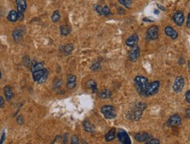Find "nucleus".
Masks as SVG:
<instances>
[{
	"label": "nucleus",
	"mask_w": 190,
	"mask_h": 144,
	"mask_svg": "<svg viewBox=\"0 0 190 144\" xmlns=\"http://www.w3.org/2000/svg\"><path fill=\"white\" fill-rule=\"evenodd\" d=\"M82 126H83V129L85 131H87L88 133H94L95 131V128L92 125V123H90L89 121L86 120L84 121L82 123Z\"/></svg>",
	"instance_id": "nucleus-19"
},
{
	"label": "nucleus",
	"mask_w": 190,
	"mask_h": 144,
	"mask_svg": "<svg viewBox=\"0 0 190 144\" xmlns=\"http://www.w3.org/2000/svg\"><path fill=\"white\" fill-rule=\"evenodd\" d=\"M51 19L54 23H58V22L60 20V13L59 11H54V12H53Z\"/></svg>",
	"instance_id": "nucleus-26"
},
{
	"label": "nucleus",
	"mask_w": 190,
	"mask_h": 144,
	"mask_svg": "<svg viewBox=\"0 0 190 144\" xmlns=\"http://www.w3.org/2000/svg\"><path fill=\"white\" fill-rule=\"evenodd\" d=\"M95 10L96 11V12H98L100 15H102V7L101 5H95Z\"/></svg>",
	"instance_id": "nucleus-33"
},
{
	"label": "nucleus",
	"mask_w": 190,
	"mask_h": 144,
	"mask_svg": "<svg viewBox=\"0 0 190 144\" xmlns=\"http://www.w3.org/2000/svg\"><path fill=\"white\" fill-rule=\"evenodd\" d=\"M118 12H119L120 14H124V13H125V12H124V10H122V8H119V9H118Z\"/></svg>",
	"instance_id": "nucleus-39"
},
{
	"label": "nucleus",
	"mask_w": 190,
	"mask_h": 144,
	"mask_svg": "<svg viewBox=\"0 0 190 144\" xmlns=\"http://www.w3.org/2000/svg\"><path fill=\"white\" fill-rule=\"evenodd\" d=\"M165 33L168 35L169 38H171L172 39H176L178 38V32H176L174 28H173L172 26L168 25L165 27Z\"/></svg>",
	"instance_id": "nucleus-17"
},
{
	"label": "nucleus",
	"mask_w": 190,
	"mask_h": 144,
	"mask_svg": "<svg viewBox=\"0 0 190 144\" xmlns=\"http://www.w3.org/2000/svg\"><path fill=\"white\" fill-rule=\"evenodd\" d=\"M173 20L175 23L176 25L178 26H181L183 25V23L185 21V18H184V14L182 13V12L181 11H177L175 13L173 16Z\"/></svg>",
	"instance_id": "nucleus-13"
},
{
	"label": "nucleus",
	"mask_w": 190,
	"mask_h": 144,
	"mask_svg": "<svg viewBox=\"0 0 190 144\" xmlns=\"http://www.w3.org/2000/svg\"><path fill=\"white\" fill-rule=\"evenodd\" d=\"M4 140H5V132L3 133V136H2V140L0 141V143H3V142H4Z\"/></svg>",
	"instance_id": "nucleus-42"
},
{
	"label": "nucleus",
	"mask_w": 190,
	"mask_h": 144,
	"mask_svg": "<svg viewBox=\"0 0 190 144\" xmlns=\"http://www.w3.org/2000/svg\"><path fill=\"white\" fill-rule=\"evenodd\" d=\"M17 5V12H18V19L22 20L24 18V12L27 7L26 0H16Z\"/></svg>",
	"instance_id": "nucleus-6"
},
{
	"label": "nucleus",
	"mask_w": 190,
	"mask_h": 144,
	"mask_svg": "<svg viewBox=\"0 0 190 144\" xmlns=\"http://www.w3.org/2000/svg\"><path fill=\"white\" fill-rule=\"evenodd\" d=\"M185 85V79L182 76H178L175 79L174 82L173 84V90L174 93H180L184 87Z\"/></svg>",
	"instance_id": "nucleus-9"
},
{
	"label": "nucleus",
	"mask_w": 190,
	"mask_h": 144,
	"mask_svg": "<svg viewBox=\"0 0 190 144\" xmlns=\"http://www.w3.org/2000/svg\"><path fill=\"white\" fill-rule=\"evenodd\" d=\"M101 113L106 119H115L117 117L116 108L110 105H105L101 108Z\"/></svg>",
	"instance_id": "nucleus-4"
},
{
	"label": "nucleus",
	"mask_w": 190,
	"mask_h": 144,
	"mask_svg": "<svg viewBox=\"0 0 190 144\" xmlns=\"http://www.w3.org/2000/svg\"><path fill=\"white\" fill-rule=\"evenodd\" d=\"M2 78V73H1V71H0V79Z\"/></svg>",
	"instance_id": "nucleus-44"
},
{
	"label": "nucleus",
	"mask_w": 190,
	"mask_h": 144,
	"mask_svg": "<svg viewBox=\"0 0 190 144\" xmlns=\"http://www.w3.org/2000/svg\"><path fill=\"white\" fill-rule=\"evenodd\" d=\"M43 68H44V63L43 62H38L32 67V72H35V71L43 69Z\"/></svg>",
	"instance_id": "nucleus-27"
},
{
	"label": "nucleus",
	"mask_w": 190,
	"mask_h": 144,
	"mask_svg": "<svg viewBox=\"0 0 190 144\" xmlns=\"http://www.w3.org/2000/svg\"><path fill=\"white\" fill-rule=\"evenodd\" d=\"M17 122H18V123H19V124L22 125L23 123H24V119H23L22 115H19V116H18V118H17Z\"/></svg>",
	"instance_id": "nucleus-35"
},
{
	"label": "nucleus",
	"mask_w": 190,
	"mask_h": 144,
	"mask_svg": "<svg viewBox=\"0 0 190 144\" xmlns=\"http://www.w3.org/2000/svg\"><path fill=\"white\" fill-rule=\"evenodd\" d=\"M151 138H153V136L150 134L146 133V132H140V133H138L135 136L136 141H138L139 142H146Z\"/></svg>",
	"instance_id": "nucleus-14"
},
{
	"label": "nucleus",
	"mask_w": 190,
	"mask_h": 144,
	"mask_svg": "<svg viewBox=\"0 0 190 144\" xmlns=\"http://www.w3.org/2000/svg\"><path fill=\"white\" fill-rule=\"evenodd\" d=\"M4 94H5V99L7 101H11L13 96H14V94H13V91H12V88L10 86H5L4 87Z\"/></svg>",
	"instance_id": "nucleus-18"
},
{
	"label": "nucleus",
	"mask_w": 190,
	"mask_h": 144,
	"mask_svg": "<svg viewBox=\"0 0 190 144\" xmlns=\"http://www.w3.org/2000/svg\"><path fill=\"white\" fill-rule=\"evenodd\" d=\"M24 32H25V30H24L22 26H19V27L15 29L14 31L12 32V37H13V39H14L15 42L19 43V42L21 41L23 35H24Z\"/></svg>",
	"instance_id": "nucleus-12"
},
{
	"label": "nucleus",
	"mask_w": 190,
	"mask_h": 144,
	"mask_svg": "<svg viewBox=\"0 0 190 144\" xmlns=\"http://www.w3.org/2000/svg\"><path fill=\"white\" fill-rule=\"evenodd\" d=\"M186 112H187V117L189 119L190 118V109L189 108H188V109H187V110H186Z\"/></svg>",
	"instance_id": "nucleus-38"
},
{
	"label": "nucleus",
	"mask_w": 190,
	"mask_h": 144,
	"mask_svg": "<svg viewBox=\"0 0 190 144\" xmlns=\"http://www.w3.org/2000/svg\"><path fill=\"white\" fill-rule=\"evenodd\" d=\"M47 77H48V71L46 68L33 72V79L34 81H36L40 84L44 83L47 79Z\"/></svg>",
	"instance_id": "nucleus-3"
},
{
	"label": "nucleus",
	"mask_w": 190,
	"mask_h": 144,
	"mask_svg": "<svg viewBox=\"0 0 190 144\" xmlns=\"http://www.w3.org/2000/svg\"><path fill=\"white\" fill-rule=\"evenodd\" d=\"M154 13H155V14H160V11H159V10H158V11H157V10H154Z\"/></svg>",
	"instance_id": "nucleus-43"
},
{
	"label": "nucleus",
	"mask_w": 190,
	"mask_h": 144,
	"mask_svg": "<svg viewBox=\"0 0 190 144\" xmlns=\"http://www.w3.org/2000/svg\"><path fill=\"white\" fill-rule=\"evenodd\" d=\"M4 103H5V101H4L3 97H2V96H0V108L4 106Z\"/></svg>",
	"instance_id": "nucleus-37"
},
{
	"label": "nucleus",
	"mask_w": 190,
	"mask_h": 144,
	"mask_svg": "<svg viewBox=\"0 0 190 144\" xmlns=\"http://www.w3.org/2000/svg\"><path fill=\"white\" fill-rule=\"evenodd\" d=\"M187 27L188 28L190 27V13L188 14V18H187Z\"/></svg>",
	"instance_id": "nucleus-36"
},
{
	"label": "nucleus",
	"mask_w": 190,
	"mask_h": 144,
	"mask_svg": "<svg viewBox=\"0 0 190 144\" xmlns=\"http://www.w3.org/2000/svg\"><path fill=\"white\" fill-rule=\"evenodd\" d=\"M157 6L160 8L161 10H162V11H165V8L163 7V6H162L161 5H160V4H157Z\"/></svg>",
	"instance_id": "nucleus-40"
},
{
	"label": "nucleus",
	"mask_w": 190,
	"mask_h": 144,
	"mask_svg": "<svg viewBox=\"0 0 190 144\" xmlns=\"http://www.w3.org/2000/svg\"><path fill=\"white\" fill-rule=\"evenodd\" d=\"M122 5H124V7L126 8H130L132 4V1L133 0H117Z\"/></svg>",
	"instance_id": "nucleus-28"
},
{
	"label": "nucleus",
	"mask_w": 190,
	"mask_h": 144,
	"mask_svg": "<svg viewBox=\"0 0 190 144\" xmlns=\"http://www.w3.org/2000/svg\"><path fill=\"white\" fill-rule=\"evenodd\" d=\"M71 142V144H79V138H78V136L76 135L73 136L72 138H71V142Z\"/></svg>",
	"instance_id": "nucleus-32"
},
{
	"label": "nucleus",
	"mask_w": 190,
	"mask_h": 144,
	"mask_svg": "<svg viewBox=\"0 0 190 144\" xmlns=\"http://www.w3.org/2000/svg\"><path fill=\"white\" fill-rule=\"evenodd\" d=\"M74 50V45L73 44H67L65 46H63V52H64V54L65 55H69V54H71V52H73Z\"/></svg>",
	"instance_id": "nucleus-24"
},
{
	"label": "nucleus",
	"mask_w": 190,
	"mask_h": 144,
	"mask_svg": "<svg viewBox=\"0 0 190 144\" xmlns=\"http://www.w3.org/2000/svg\"><path fill=\"white\" fill-rule=\"evenodd\" d=\"M139 42V36L137 33H134L133 35L130 36L125 41V44L129 46V47H133L135 46Z\"/></svg>",
	"instance_id": "nucleus-16"
},
{
	"label": "nucleus",
	"mask_w": 190,
	"mask_h": 144,
	"mask_svg": "<svg viewBox=\"0 0 190 144\" xmlns=\"http://www.w3.org/2000/svg\"><path fill=\"white\" fill-rule=\"evenodd\" d=\"M60 34L62 36H67L71 32V28L69 26H67V25H60Z\"/></svg>",
	"instance_id": "nucleus-23"
},
{
	"label": "nucleus",
	"mask_w": 190,
	"mask_h": 144,
	"mask_svg": "<svg viewBox=\"0 0 190 144\" xmlns=\"http://www.w3.org/2000/svg\"><path fill=\"white\" fill-rule=\"evenodd\" d=\"M115 138H116V129H110L105 135V140H106V142H112Z\"/></svg>",
	"instance_id": "nucleus-21"
},
{
	"label": "nucleus",
	"mask_w": 190,
	"mask_h": 144,
	"mask_svg": "<svg viewBox=\"0 0 190 144\" xmlns=\"http://www.w3.org/2000/svg\"><path fill=\"white\" fill-rule=\"evenodd\" d=\"M76 84H77L76 76L74 75V74H69L67 76V86L69 89H74V88H75Z\"/></svg>",
	"instance_id": "nucleus-15"
},
{
	"label": "nucleus",
	"mask_w": 190,
	"mask_h": 144,
	"mask_svg": "<svg viewBox=\"0 0 190 144\" xmlns=\"http://www.w3.org/2000/svg\"><path fill=\"white\" fill-rule=\"evenodd\" d=\"M146 105L142 102H138L134 105L132 110H130L127 114V119L128 120H133V121H139L140 120L141 116L143 115L144 110L146 109Z\"/></svg>",
	"instance_id": "nucleus-1"
},
{
	"label": "nucleus",
	"mask_w": 190,
	"mask_h": 144,
	"mask_svg": "<svg viewBox=\"0 0 190 144\" xmlns=\"http://www.w3.org/2000/svg\"><path fill=\"white\" fill-rule=\"evenodd\" d=\"M185 99L188 103H190V90H188L185 94Z\"/></svg>",
	"instance_id": "nucleus-34"
},
{
	"label": "nucleus",
	"mask_w": 190,
	"mask_h": 144,
	"mask_svg": "<svg viewBox=\"0 0 190 144\" xmlns=\"http://www.w3.org/2000/svg\"><path fill=\"white\" fill-rule=\"evenodd\" d=\"M110 15H111V12H110V8L108 6H104L102 7V16H105V17H109Z\"/></svg>",
	"instance_id": "nucleus-29"
},
{
	"label": "nucleus",
	"mask_w": 190,
	"mask_h": 144,
	"mask_svg": "<svg viewBox=\"0 0 190 144\" xmlns=\"http://www.w3.org/2000/svg\"><path fill=\"white\" fill-rule=\"evenodd\" d=\"M90 68H91L92 71H97V70H99V69L101 68V64H100V62H99V61L95 62L93 65L90 66Z\"/></svg>",
	"instance_id": "nucleus-30"
},
{
	"label": "nucleus",
	"mask_w": 190,
	"mask_h": 144,
	"mask_svg": "<svg viewBox=\"0 0 190 144\" xmlns=\"http://www.w3.org/2000/svg\"><path fill=\"white\" fill-rule=\"evenodd\" d=\"M87 86L88 88H90L94 93H97L98 92V88H97V84L94 79H89L87 82Z\"/></svg>",
	"instance_id": "nucleus-22"
},
{
	"label": "nucleus",
	"mask_w": 190,
	"mask_h": 144,
	"mask_svg": "<svg viewBox=\"0 0 190 144\" xmlns=\"http://www.w3.org/2000/svg\"><path fill=\"white\" fill-rule=\"evenodd\" d=\"M143 21H146V22H154V20H153V19H148V18H143Z\"/></svg>",
	"instance_id": "nucleus-41"
},
{
	"label": "nucleus",
	"mask_w": 190,
	"mask_h": 144,
	"mask_svg": "<svg viewBox=\"0 0 190 144\" xmlns=\"http://www.w3.org/2000/svg\"><path fill=\"white\" fill-rule=\"evenodd\" d=\"M167 124L168 127H179L181 124V118L179 115L174 114L169 117Z\"/></svg>",
	"instance_id": "nucleus-10"
},
{
	"label": "nucleus",
	"mask_w": 190,
	"mask_h": 144,
	"mask_svg": "<svg viewBox=\"0 0 190 144\" xmlns=\"http://www.w3.org/2000/svg\"><path fill=\"white\" fill-rule=\"evenodd\" d=\"M7 19L10 22H12V23L19 20L18 19V12H17V11H15V10L10 11V12H9V14L7 16Z\"/></svg>",
	"instance_id": "nucleus-20"
},
{
	"label": "nucleus",
	"mask_w": 190,
	"mask_h": 144,
	"mask_svg": "<svg viewBox=\"0 0 190 144\" xmlns=\"http://www.w3.org/2000/svg\"><path fill=\"white\" fill-rule=\"evenodd\" d=\"M134 82L136 85L137 91L141 96H145V92H146V86L148 85L149 80L145 76H136L134 79Z\"/></svg>",
	"instance_id": "nucleus-2"
},
{
	"label": "nucleus",
	"mask_w": 190,
	"mask_h": 144,
	"mask_svg": "<svg viewBox=\"0 0 190 144\" xmlns=\"http://www.w3.org/2000/svg\"><path fill=\"white\" fill-rule=\"evenodd\" d=\"M117 136L119 140V142L123 144H131L132 141L130 139L129 135L127 132L124 129H118L117 132Z\"/></svg>",
	"instance_id": "nucleus-8"
},
{
	"label": "nucleus",
	"mask_w": 190,
	"mask_h": 144,
	"mask_svg": "<svg viewBox=\"0 0 190 144\" xmlns=\"http://www.w3.org/2000/svg\"><path fill=\"white\" fill-rule=\"evenodd\" d=\"M159 37V27L157 25H153L146 31V39L155 40Z\"/></svg>",
	"instance_id": "nucleus-7"
},
{
	"label": "nucleus",
	"mask_w": 190,
	"mask_h": 144,
	"mask_svg": "<svg viewBox=\"0 0 190 144\" xmlns=\"http://www.w3.org/2000/svg\"><path fill=\"white\" fill-rule=\"evenodd\" d=\"M111 91L109 90V89H104L103 91H102V93H100L99 94V97L101 98V99H109L111 97Z\"/></svg>",
	"instance_id": "nucleus-25"
},
{
	"label": "nucleus",
	"mask_w": 190,
	"mask_h": 144,
	"mask_svg": "<svg viewBox=\"0 0 190 144\" xmlns=\"http://www.w3.org/2000/svg\"><path fill=\"white\" fill-rule=\"evenodd\" d=\"M159 88H160V81L154 80L151 84H148L146 86L145 96L149 97V96H153L154 94H156L159 91Z\"/></svg>",
	"instance_id": "nucleus-5"
},
{
	"label": "nucleus",
	"mask_w": 190,
	"mask_h": 144,
	"mask_svg": "<svg viewBox=\"0 0 190 144\" xmlns=\"http://www.w3.org/2000/svg\"><path fill=\"white\" fill-rule=\"evenodd\" d=\"M132 49L129 52V59H130L131 61L135 62V61H137V59H139V55H140V48L137 45L135 46L132 47Z\"/></svg>",
	"instance_id": "nucleus-11"
},
{
	"label": "nucleus",
	"mask_w": 190,
	"mask_h": 144,
	"mask_svg": "<svg viewBox=\"0 0 190 144\" xmlns=\"http://www.w3.org/2000/svg\"><path fill=\"white\" fill-rule=\"evenodd\" d=\"M161 142L158 139H155V138H151L150 140H148L146 142H145V143L146 144H159Z\"/></svg>",
	"instance_id": "nucleus-31"
}]
</instances>
